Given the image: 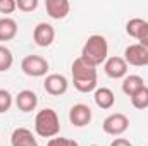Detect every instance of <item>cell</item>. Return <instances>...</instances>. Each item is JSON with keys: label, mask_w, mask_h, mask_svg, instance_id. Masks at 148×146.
Listing matches in <instances>:
<instances>
[{"label": "cell", "mask_w": 148, "mask_h": 146, "mask_svg": "<svg viewBox=\"0 0 148 146\" xmlns=\"http://www.w3.org/2000/svg\"><path fill=\"white\" fill-rule=\"evenodd\" d=\"M73 84L79 93H91L97 89V67L77 57L71 65Z\"/></svg>", "instance_id": "obj_1"}, {"label": "cell", "mask_w": 148, "mask_h": 146, "mask_svg": "<svg viewBox=\"0 0 148 146\" xmlns=\"http://www.w3.org/2000/svg\"><path fill=\"white\" fill-rule=\"evenodd\" d=\"M107 55H109V43L102 35H91L81 50V59H84L88 64L95 67L100 64H105V60L109 59Z\"/></svg>", "instance_id": "obj_2"}, {"label": "cell", "mask_w": 148, "mask_h": 146, "mask_svg": "<svg viewBox=\"0 0 148 146\" xmlns=\"http://www.w3.org/2000/svg\"><path fill=\"white\" fill-rule=\"evenodd\" d=\"M35 132L40 138H55L60 132V120L53 108L40 110L35 117Z\"/></svg>", "instance_id": "obj_3"}, {"label": "cell", "mask_w": 148, "mask_h": 146, "mask_svg": "<svg viewBox=\"0 0 148 146\" xmlns=\"http://www.w3.org/2000/svg\"><path fill=\"white\" fill-rule=\"evenodd\" d=\"M21 69L29 77H41V76H47L48 72V62L41 55H28L23 59Z\"/></svg>", "instance_id": "obj_4"}, {"label": "cell", "mask_w": 148, "mask_h": 146, "mask_svg": "<svg viewBox=\"0 0 148 146\" xmlns=\"http://www.w3.org/2000/svg\"><path fill=\"white\" fill-rule=\"evenodd\" d=\"M102 127H103V132H105V134L121 136V134H124V132L127 131V127H129V119H127V115L115 112V113H110V115L103 120Z\"/></svg>", "instance_id": "obj_5"}, {"label": "cell", "mask_w": 148, "mask_h": 146, "mask_svg": "<svg viewBox=\"0 0 148 146\" xmlns=\"http://www.w3.org/2000/svg\"><path fill=\"white\" fill-rule=\"evenodd\" d=\"M124 60L127 65L143 67L148 65V48H145L140 43H133L124 50Z\"/></svg>", "instance_id": "obj_6"}, {"label": "cell", "mask_w": 148, "mask_h": 146, "mask_svg": "<svg viewBox=\"0 0 148 146\" xmlns=\"http://www.w3.org/2000/svg\"><path fill=\"white\" fill-rule=\"evenodd\" d=\"M43 88L52 96H60L69 89V81L62 74H48L43 81Z\"/></svg>", "instance_id": "obj_7"}, {"label": "cell", "mask_w": 148, "mask_h": 146, "mask_svg": "<svg viewBox=\"0 0 148 146\" xmlns=\"http://www.w3.org/2000/svg\"><path fill=\"white\" fill-rule=\"evenodd\" d=\"M91 108L84 103H76L69 110V120L74 127H86L91 122Z\"/></svg>", "instance_id": "obj_8"}, {"label": "cell", "mask_w": 148, "mask_h": 146, "mask_svg": "<svg viewBox=\"0 0 148 146\" xmlns=\"http://www.w3.org/2000/svg\"><path fill=\"white\" fill-rule=\"evenodd\" d=\"M33 40H35V43L38 46H43V48L50 46L55 40L53 26L48 24V23H38L35 26V31H33Z\"/></svg>", "instance_id": "obj_9"}, {"label": "cell", "mask_w": 148, "mask_h": 146, "mask_svg": "<svg viewBox=\"0 0 148 146\" xmlns=\"http://www.w3.org/2000/svg\"><path fill=\"white\" fill-rule=\"evenodd\" d=\"M103 71L112 79H124L127 76V64L124 57H109L103 64Z\"/></svg>", "instance_id": "obj_10"}, {"label": "cell", "mask_w": 148, "mask_h": 146, "mask_svg": "<svg viewBox=\"0 0 148 146\" xmlns=\"http://www.w3.org/2000/svg\"><path fill=\"white\" fill-rule=\"evenodd\" d=\"M45 9L52 19H64L71 10V3L69 0H45Z\"/></svg>", "instance_id": "obj_11"}, {"label": "cell", "mask_w": 148, "mask_h": 146, "mask_svg": "<svg viewBox=\"0 0 148 146\" xmlns=\"http://www.w3.org/2000/svg\"><path fill=\"white\" fill-rule=\"evenodd\" d=\"M16 105H17V108L21 110V112H24V113L33 112L38 105L36 93L31 91V89H23V91H19L17 96H16Z\"/></svg>", "instance_id": "obj_12"}, {"label": "cell", "mask_w": 148, "mask_h": 146, "mask_svg": "<svg viewBox=\"0 0 148 146\" xmlns=\"http://www.w3.org/2000/svg\"><path fill=\"white\" fill-rule=\"evenodd\" d=\"M10 145L12 146H38V141L33 134V131L26 127H17L14 129L10 136Z\"/></svg>", "instance_id": "obj_13"}, {"label": "cell", "mask_w": 148, "mask_h": 146, "mask_svg": "<svg viewBox=\"0 0 148 146\" xmlns=\"http://www.w3.org/2000/svg\"><path fill=\"white\" fill-rule=\"evenodd\" d=\"M93 100H95L97 107H100L102 110H109L115 103V95L109 88H97L93 93Z\"/></svg>", "instance_id": "obj_14"}, {"label": "cell", "mask_w": 148, "mask_h": 146, "mask_svg": "<svg viewBox=\"0 0 148 146\" xmlns=\"http://www.w3.org/2000/svg\"><path fill=\"white\" fill-rule=\"evenodd\" d=\"M143 86H147V84H145L143 77L138 76V74H129V76H126V77L122 79V93L127 95V96H133V95H134L136 91H140Z\"/></svg>", "instance_id": "obj_15"}, {"label": "cell", "mask_w": 148, "mask_h": 146, "mask_svg": "<svg viewBox=\"0 0 148 146\" xmlns=\"http://www.w3.org/2000/svg\"><path fill=\"white\" fill-rule=\"evenodd\" d=\"M17 35V23L12 17H0V41H10Z\"/></svg>", "instance_id": "obj_16"}, {"label": "cell", "mask_w": 148, "mask_h": 146, "mask_svg": "<svg viewBox=\"0 0 148 146\" xmlns=\"http://www.w3.org/2000/svg\"><path fill=\"white\" fill-rule=\"evenodd\" d=\"M131 103H133L134 108H138V110L148 108V86H143L140 91H136L131 96Z\"/></svg>", "instance_id": "obj_17"}, {"label": "cell", "mask_w": 148, "mask_h": 146, "mask_svg": "<svg viewBox=\"0 0 148 146\" xmlns=\"http://www.w3.org/2000/svg\"><path fill=\"white\" fill-rule=\"evenodd\" d=\"M12 64H14V55H12V52H10L7 46L0 45V72L9 71V69L12 67Z\"/></svg>", "instance_id": "obj_18"}, {"label": "cell", "mask_w": 148, "mask_h": 146, "mask_svg": "<svg viewBox=\"0 0 148 146\" xmlns=\"http://www.w3.org/2000/svg\"><path fill=\"white\" fill-rule=\"evenodd\" d=\"M145 23H147V21H143V19H140V17H133V19H129L127 24H126V33H127L131 38H136V40H138L140 31H141V28L145 26Z\"/></svg>", "instance_id": "obj_19"}, {"label": "cell", "mask_w": 148, "mask_h": 146, "mask_svg": "<svg viewBox=\"0 0 148 146\" xmlns=\"http://www.w3.org/2000/svg\"><path fill=\"white\" fill-rule=\"evenodd\" d=\"M12 95L7 91V89H0V113H5L9 112L12 107Z\"/></svg>", "instance_id": "obj_20"}, {"label": "cell", "mask_w": 148, "mask_h": 146, "mask_svg": "<svg viewBox=\"0 0 148 146\" xmlns=\"http://www.w3.org/2000/svg\"><path fill=\"white\" fill-rule=\"evenodd\" d=\"M47 146H79L76 139H69V138H52L48 139Z\"/></svg>", "instance_id": "obj_21"}, {"label": "cell", "mask_w": 148, "mask_h": 146, "mask_svg": "<svg viewBox=\"0 0 148 146\" xmlns=\"http://www.w3.org/2000/svg\"><path fill=\"white\" fill-rule=\"evenodd\" d=\"M16 5L23 12H33L38 7V0H16Z\"/></svg>", "instance_id": "obj_22"}, {"label": "cell", "mask_w": 148, "mask_h": 146, "mask_svg": "<svg viewBox=\"0 0 148 146\" xmlns=\"http://www.w3.org/2000/svg\"><path fill=\"white\" fill-rule=\"evenodd\" d=\"M16 9V0H0V14H12Z\"/></svg>", "instance_id": "obj_23"}, {"label": "cell", "mask_w": 148, "mask_h": 146, "mask_svg": "<svg viewBox=\"0 0 148 146\" xmlns=\"http://www.w3.org/2000/svg\"><path fill=\"white\" fill-rule=\"evenodd\" d=\"M138 43H140V45H143L145 48H148V23H145V26H143V28H141V31H140Z\"/></svg>", "instance_id": "obj_24"}, {"label": "cell", "mask_w": 148, "mask_h": 146, "mask_svg": "<svg viewBox=\"0 0 148 146\" xmlns=\"http://www.w3.org/2000/svg\"><path fill=\"white\" fill-rule=\"evenodd\" d=\"M110 146H133V145H131V141L126 139V138H115L110 143Z\"/></svg>", "instance_id": "obj_25"}]
</instances>
